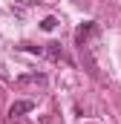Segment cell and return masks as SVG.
Listing matches in <instances>:
<instances>
[{"label": "cell", "instance_id": "cell-1", "mask_svg": "<svg viewBox=\"0 0 121 124\" xmlns=\"http://www.w3.org/2000/svg\"><path fill=\"white\" fill-rule=\"evenodd\" d=\"M95 35H98V23L90 20V23H84V26H78V29H75V43L84 49V46H87V40L95 38Z\"/></svg>", "mask_w": 121, "mask_h": 124}, {"label": "cell", "instance_id": "cell-4", "mask_svg": "<svg viewBox=\"0 0 121 124\" xmlns=\"http://www.w3.org/2000/svg\"><path fill=\"white\" fill-rule=\"evenodd\" d=\"M43 55L49 58V61H63V49H60V43H46V49H43Z\"/></svg>", "mask_w": 121, "mask_h": 124}, {"label": "cell", "instance_id": "cell-2", "mask_svg": "<svg viewBox=\"0 0 121 124\" xmlns=\"http://www.w3.org/2000/svg\"><path fill=\"white\" fill-rule=\"evenodd\" d=\"M15 84H17V87H29V84H38V87H43V84H46V75H43V72H29V75H20Z\"/></svg>", "mask_w": 121, "mask_h": 124}, {"label": "cell", "instance_id": "cell-3", "mask_svg": "<svg viewBox=\"0 0 121 124\" xmlns=\"http://www.w3.org/2000/svg\"><path fill=\"white\" fill-rule=\"evenodd\" d=\"M32 110H35V101H15V104L9 107V116H12V118H20V116H26Z\"/></svg>", "mask_w": 121, "mask_h": 124}, {"label": "cell", "instance_id": "cell-6", "mask_svg": "<svg viewBox=\"0 0 121 124\" xmlns=\"http://www.w3.org/2000/svg\"><path fill=\"white\" fill-rule=\"evenodd\" d=\"M72 3H75V6H84V9L90 6V0H72Z\"/></svg>", "mask_w": 121, "mask_h": 124}, {"label": "cell", "instance_id": "cell-5", "mask_svg": "<svg viewBox=\"0 0 121 124\" xmlns=\"http://www.w3.org/2000/svg\"><path fill=\"white\" fill-rule=\"evenodd\" d=\"M55 26H58V17H52V15L40 20V29H43V32H52V29H55Z\"/></svg>", "mask_w": 121, "mask_h": 124}]
</instances>
